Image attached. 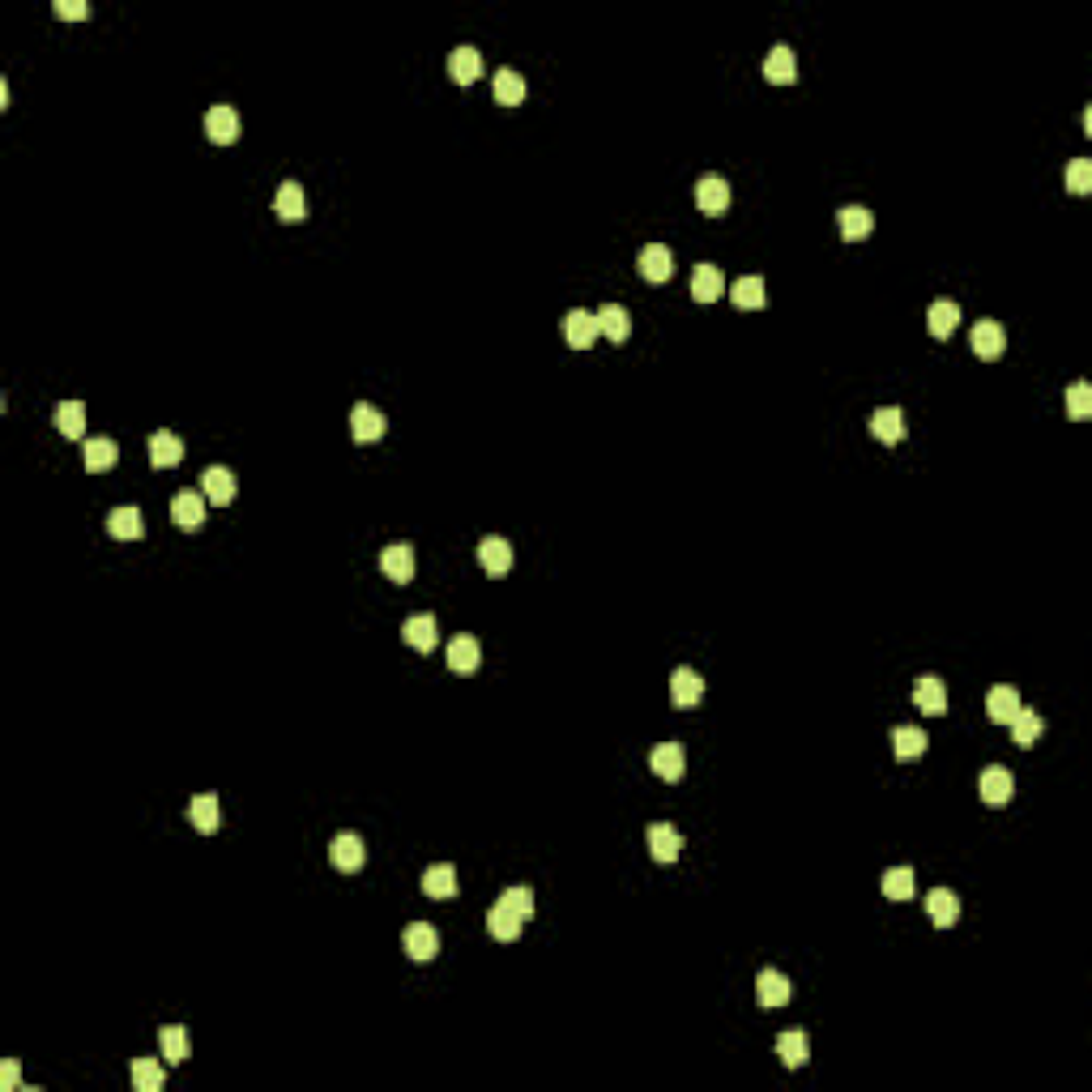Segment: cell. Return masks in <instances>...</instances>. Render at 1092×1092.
I'll use <instances>...</instances> for the list:
<instances>
[{
  "instance_id": "obj_9",
  "label": "cell",
  "mask_w": 1092,
  "mask_h": 1092,
  "mask_svg": "<svg viewBox=\"0 0 1092 1092\" xmlns=\"http://www.w3.org/2000/svg\"><path fill=\"white\" fill-rule=\"evenodd\" d=\"M1003 351H1007V334H1003L999 320L973 324V354H977V359H999Z\"/></svg>"
},
{
  "instance_id": "obj_30",
  "label": "cell",
  "mask_w": 1092,
  "mask_h": 1092,
  "mask_svg": "<svg viewBox=\"0 0 1092 1092\" xmlns=\"http://www.w3.org/2000/svg\"><path fill=\"white\" fill-rule=\"evenodd\" d=\"M423 892L431 900H453L457 897V870L448 866V862H440V866H427L423 875Z\"/></svg>"
},
{
  "instance_id": "obj_37",
  "label": "cell",
  "mask_w": 1092,
  "mask_h": 1092,
  "mask_svg": "<svg viewBox=\"0 0 1092 1092\" xmlns=\"http://www.w3.org/2000/svg\"><path fill=\"white\" fill-rule=\"evenodd\" d=\"M188 819H193V828L196 833H218V798L213 794H196L193 798V806H188Z\"/></svg>"
},
{
  "instance_id": "obj_5",
  "label": "cell",
  "mask_w": 1092,
  "mask_h": 1092,
  "mask_svg": "<svg viewBox=\"0 0 1092 1092\" xmlns=\"http://www.w3.org/2000/svg\"><path fill=\"white\" fill-rule=\"evenodd\" d=\"M636 269H640V278L645 282H666L670 273H675V257H670V248L666 243H648L645 252H640V260H636Z\"/></svg>"
},
{
  "instance_id": "obj_46",
  "label": "cell",
  "mask_w": 1092,
  "mask_h": 1092,
  "mask_svg": "<svg viewBox=\"0 0 1092 1092\" xmlns=\"http://www.w3.org/2000/svg\"><path fill=\"white\" fill-rule=\"evenodd\" d=\"M133 1088H137V1092H158V1088H163V1067H158L154 1058H137V1063H133Z\"/></svg>"
},
{
  "instance_id": "obj_7",
  "label": "cell",
  "mask_w": 1092,
  "mask_h": 1092,
  "mask_svg": "<svg viewBox=\"0 0 1092 1092\" xmlns=\"http://www.w3.org/2000/svg\"><path fill=\"white\" fill-rule=\"evenodd\" d=\"M205 495L201 491H179L176 500H171V521H176L179 529H201L205 525Z\"/></svg>"
},
{
  "instance_id": "obj_15",
  "label": "cell",
  "mask_w": 1092,
  "mask_h": 1092,
  "mask_svg": "<svg viewBox=\"0 0 1092 1092\" xmlns=\"http://www.w3.org/2000/svg\"><path fill=\"white\" fill-rule=\"evenodd\" d=\"M184 461V440L176 431H154L149 435V465L158 470H171V465Z\"/></svg>"
},
{
  "instance_id": "obj_2",
  "label": "cell",
  "mask_w": 1092,
  "mask_h": 1092,
  "mask_svg": "<svg viewBox=\"0 0 1092 1092\" xmlns=\"http://www.w3.org/2000/svg\"><path fill=\"white\" fill-rule=\"evenodd\" d=\"M401 952H406L414 964H427L435 952H440V935H435V926H427V922H410V926H406V935H401Z\"/></svg>"
},
{
  "instance_id": "obj_47",
  "label": "cell",
  "mask_w": 1092,
  "mask_h": 1092,
  "mask_svg": "<svg viewBox=\"0 0 1092 1092\" xmlns=\"http://www.w3.org/2000/svg\"><path fill=\"white\" fill-rule=\"evenodd\" d=\"M1067 414H1071L1075 423H1084V418H1092V389H1088V384H1084V380H1080V384H1071V389H1067Z\"/></svg>"
},
{
  "instance_id": "obj_33",
  "label": "cell",
  "mask_w": 1092,
  "mask_h": 1092,
  "mask_svg": "<svg viewBox=\"0 0 1092 1092\" xmlns=\"http://www.w3.org/2000/svg\"><path fill=\"white\" fill-rule=\"evenodd\" d=\"M116 461H120V445H116V440H107V435H99V440H86V470H90V474L112 470Z\"/></svg>"
},
{
  "instance_id": "obj_3",
  "label": "cell",
  "mask_w": 1092,
  "mask_h": 1092,
  "mask_svg": "<svg viewBox=\"0 0 1092 1092\" xmlns=\"http://www.w3.org/2000/svg\"><path fill=\"white\" fill-rule=\"evenodd\" d=\"M205 137H210L213 146H231V141H240V112L226 107V102L210 107V112H205Z\"/></svg>"
},
{
  "instance_id": "obj_26",
  "label": "cell",
  "mask_w": 1092,
  "mask_h": 1092,
  "mask_svg": "<svg viewBox=\"0 0 1092 1092\" xmlns=\"http://www.w3.org/2000/svg\"><path fill=\"white\" fill-rule=\"evenodd\" d=\"M329 862H334L337 870H346V875H351V870H359L363 866V841L354 833L334 836V841H329Z\"/></svg>"
},
{
  "instance_id": "obj_1",
  "label": "cell",
  "mask_w": 1092,
  "mask_h": 1092,
  "mask_svg": "<svg viewBox=\"0 0 1092 1092\" xmlns=\"http://www.w3.org/2000/svg\"><path fill=\"white\" fill-rule=\"evenodd\" d=\"M384 431H389V418H384V410L371 406V401H359V406L351 410V435L359 445H376Z\"/></svg>"
},
{
  "instance_id": "obj_12",
  "label": "cell",
  "mask_w": 1092,
  "mask_h": 1092,
  "mask_svg": "<svg viewBox=\"0 0 1092 1092\" xmlns=\"http://www.w3.org/2000/svg\"><path fill=\"white\" fill-rule=\"evenodd\" d=\"M695 205H700L709 218H722V213L730 210V184L717 179V176L700 179V184H695Z\"/></svg>"
},
{
  "instance_id": "obj_40",
  "label": "cell",
  "mask_w": 1092,
  "mask_h": 1092,
  "mask_svg": "<svg viewBox=\"0 0 1092 1092\" xmlns=\"http://www.w3.org/2000/svg\"><path fill=\"white\" fill-rule=\"evenodd\" d=\"M158 1050H163V1058H167L171 1067L188 1063V1033L179 1024H167L163 1033H158Z\"/></svg>"
},
{
  "instance_id": "obj_49",
  "label": "cell",
  "mask_w": 1092,
  "mask_h": 1092,
  "mask_svg": "<svg viewBox=\"0 0 1092 1092\" xmlns=\"http://www.w3.org/2000/svg\"><path fill=\"white\" fill-rule=\"evenodd\" d=\"M52 9H56V18H69V22L90 18V5H86V0H56Z\"/></svg>"
},
{
  "instance_id": "obj_10",
  "label": "cell",
  "mask_w": 1092,
  "mask_h": 1092,
  "mask_svg": "<svg viewBox=\"0 0 1092 1092\" xmlns=\"http://www.w3.org/2000/svg\"><path fill=\"white\" fill-rule=\"evenodd\" d=\"M981 803L986 806H1003V803H1011V789H1016V781H1011V772L1003 769V764H991V769L981 772Z\"/></svg>"
},
{
  "instance_id": "obj_31",
  "label": "cell",
  "mask_w": 1092,
  "mask_h": 1092,
  "mask_svg": "<svg viewBox=\"0 0 1092 1092\" xmlns=\"http://www.w3.org/2000/svg\"><path fill=\"white\" fill-rule=\"evenodd\" d=\"M448 73H453V82L470 86L482 77V52L478 47H457L453 56H448Z\"/></svg>"
},
{
  "instance_id": "obj_45",
  "label": "cell",
  "mask_w": 1092,
  "mask_h": 1092,
  "mask_svg": "<svg viewBox=\"0 0 1092 1092\" xmlns=\"http://www.w3.org/2000/svg\"><path fill=\"white\" fill-rule=\"evenodd\" d=\"M500 905L508 909V913H517L521 922H525V917H534V892H529L525 883H512V888H504Z\"/></svg>"
},
{
  "instance_id": "obj_34",
  "label": "cell",
  "mask_w": 1092,
  "mask_h": 1092,
  "mask_svg": "<svg viewBox=\"0 0 1092 1092\" xmlns=\"http://www.w3.org/2000/svg\"><path fill=\"white\" fill-rule=\"evenodd\" d=\"M107 534L124 538V542H137V538L146 534V521H141L137 508H129V504H124V508H116L112 517H107Z\"/></svg>"
},
{
  "instance_id": "obj_21",
  "label": "cell",
  "mask_w": 1092,
  "mask_h": 1092,
  "mask_svg": "<svg viewBox=\"0 0 1092 1092\" xmlns=\"http://www.w3.org/2000/svg\"><path fill=\"white\" fill-rule=\"evenodd\" d=\"M913 704L922 709V713H930V717H939L947 709V687H944V679H935V675H922L913 683Z\"/></svg>"
},
{
  "instance_id": "obj_28",
  "label": "cell",
  "mask_w": 1092,
  "mask_h": 1092,
  "mask_svg": "<svg viewBox=\"0 0 1092 1092\" xmlns=\"http://www.w3.org/2000/svg\"><path fill=\"white\" fill-rule=\"evenodd\" d=\"M598 329H602V337L606 342H628L632 337V316H628V307H619V304H606L602 312H598Z\"/></svg>"
},
{
  "instance_id": "obj_41",
  "label": "cell",
  "mask_w": 1092,
  "mask_h": 1092,
  "mask_svg": "<svg viewBox=\"0 0 1092 1092\" xmlns=\"http://www.w3.org/2000/svg\"><path fill=\"white\" fill-rule=\"evenodd\" d=\"M56 427H60V435H69V440H82V435H86V406H82V401H60V406H56Z\"/></svg>"
},
{
  "instance_id": "obj_14",
  "label": "cell",
  "mask_w": 1092,
  "mask_h": 1092,
  "mask_svg": "<svg viewBox=\"0 0 1092 1092\" xmlns=\"http://www.w3.org/2000/svg\"><path fill=\"white\" fill-rule=\"evenodd\" d=\"M564 337H568V346H576V351H589V346L602 337V329H598V316H589V312H568L564 316Z\"/></svg>"
},
{
  "instance_id": "obj_22",
  "label": "cell",
  "mask_w": 1092,
  "mask_h": 1092,
  "mask_svg": "<svg viewBox=\"0 0 1092 1092\" xmlns=\"http://www.w3.org/2000/svg\"><path fill=\"white\" fill-rule=\"evenodd\" d=\"M435 636H440V632H435V619H431V615H410V619L401 623V640H406V645L414 648V653H431V648H435Z\"/></svg>"
},
{
  "instance_id": "obj_8",
  "label": "cell",
  "mask_w": 1092,
  "mask_h": 1092,
  "mask_svg": "<svg viewBox=\"0 0 1092 1092\" xmlns=\"http://www.w3.org/2000/svg\"><path fill=\"white\" fill-rule=\"evenodd\" d=\"M478 564H482V572H491V576L512 572V542H504L500 534L482 538V542H478Z\"/></svg>"
},
{
  "instance_id": "obj_17",
  "label": "cell",
  "mask_w": 1092,
  "mask_h": 1092,
  "mask_svg": "<svg viewBox=\"0 0 1092 1092\" xmlns=\"http://www.w3.org/2000/svg\"><path fill=\"white\" fill-rule=\"evenodd\" d=\"M478 662H482V648H478V640L474 636H453L448 640V670L453 675H474L478 670Z\"/></svg>"
},
{
  "instance_id": "obj_43",
  "label": "cell",
  "mask_w": 1092,
  "mask_h": 1092,
  "mask_svg": "<svg viewBox=\"0 0 1092 1092\" xmlns=\"http://www.w3.org/2000/svg\"><path fill=\"white\" fill-rule=\"evenodd\" d=\"M1011 739H1016V747H1033V742L1041 739V717H1037V709H1020V713L1011 717Z\"/></svg>"
},
{
  "instance_id": "obj_24",
  "label": "cell",
  "mask_w": 1092,
  "mask_h": 1092,
  "mask_svg": "<svg viewBox=\"0 0 1092 1092\" xmlns=\"http://www.w3.org/2000/svg\"><path fill=\"white\" fill-rule=\"evenodd\" d=\"M926 913H930V922H935L939 930H947V926L960 922V900H956V892L935 888L930 897H926Z\"/></svg>"
},
{
  "instance_id": "obj_32",
  "label": "cell",
  "mask_w": 1092,
  "mask_h": 1092,
  "mask_svg": "<svg viewBox=\"0 0 1092 1092\" xmlns=\"http://www.w3.org/2000/svg\"><path fill=\"white\" fill-rule=\"evenodd\" d=\"M926 324H930V337H952L956 334V324H960V307L952 304V299H935L930 304V316H926Z\"/></svg>"
},
{
  "instance_id": "obj_4",
  "label": "cell",
  "mask_w": 1092,
  "mask_h": 1092,
  "mask_svg": "<svg viewBox=\"0 0 1092 1092\" xmlns=\"http://www.w3.org/2000/svg\"><path fill=\"white\" fill-rule=\"evenodd\" d=\"M380 572L389 576L393 585H410V581H414V546H410V542L384 546V555H380Z\"/></svg>"
},
{
  "instance_id": "obj_18",
  "label": "cell",
  "mask_w": 1092,
  "mask_h": 1092,
  "mask_svg": "<svg viewBox=\"0 0 1092 1092\" xmlns=\"http://www.w3.org/2000/svg\"><path fill=\"white\" fill-rule=\"evenodd\" d=\"M836 223H841L845 240L858 243V240H866V235L875 231V213H870L866 205H841V210H836Z\"/></svg>"
},
{
  "instance_id": "obj_23",
  "label": "cell",
  "mask_w": 1092,
  "mask_h": 1092,
  "mask_svg": "<svg viewBox=\"0 0 1092 1092\" xmlns=\"http://www.w3.org/2000/svg\"><path fill=\"white\" fill-rule=\"evenodd\" d=\"M648 853H653V862L666 866V862H675L679 853H683V836H679L670 824H653V828H648Z\"/></svg>"
},
{
  "instance_id": "obj_42",
  "label": "cell",
  "mask_w": 1092,
  "mask_h": 1092,
  "mask_svg": "<svg viewBox=\"0 0 1092 1092\" xmlns=\"http://www.w3.org/2000/svg\"><path fill=\"white\" fill-rule=\"evenodd\" d=\"M521 926H525V922H521L517 913H508L504 905H495V909L487 913V930H491L495 939H500V944H512V939L521 935Z\"/></svg>"
},
{
  "instance_id": "obj_48",
  "label": "cell",
  "mask_w": 1092,
  "mask_h": 1092,
  "mask_svg": "<svg viewBox=\"0 0 1092 1092\" xmlns=\"http://www.w3.org/2000/svg\"><path fill=\"white\" fill-rule=\"evenodd\" d=\"M1067 193H1075V196L1092 193V163L1088 158H1071V167H1067Z\"/></svg>"
},
{
  "instance_id": "obj_38",
  "label": "cell",
  "mask_w": 1092,
  "mask_h": 1092,
  "mask_svg": "<svg viewBox=\"0 0 1092 1092\" xmlns=\"http://www.w3.org/2000/svg\"><path fill=\"white\" fill-rule=\"evenodd\" d=\"M730 299H734V307H742V312H759L764 307V278H739L730 287Z\"/></svg>"
},
{
  "instance_id": "obj_11",
  "label": "cell",
  "mask_w": 1092,
  "mask_h": 1092,
  "mask_svg": "<svg viewBox=\"0 0 1092 1092\" xmlns=\"http://www.w3.org/2000/svg\"><path fill=\"white\" fill-rule=\"evenodd\" d=\"M648 769L658 772L662 781H679V777H683V769H687L683 747H679V742H662V747H653V751H648Z\"/></svg>"
},
{
  "instance_id": "obj_44",
  "label": "cell",
  "mask_w": 1092,
  "mask_h": 1092,
  "mask_svg": "<svg viewBox=\"0 0 1092 1092\" xmlns=\"http://www.w3.org/2000/svg\"><path fill=\"white\" fill-rule=\"evenodd\" d=\"M883 897H888V900H909V897H913V870H909V866L883 870Z\"/></svg>"
},
{
  "instance_id": "obj_36",
  "label": "cell",
  "mask_w": 1092,
  "mask_h": 1092,
  "mask_svg": "<svg viewBox=\"0 0 1092 1092\" xmlns=\"http://www.w3.org/2000/svg\"><path fill=\"white\" fill-rule=\"evenodd\" d=\"M777 1054H781V1063H786L789 1071H798V1067L811 1058V1041H806V1033H781L777 1037Z\"/></svg>"
},
{
  "instance_id": "obj_29",
  "label": "cell",
  "mask_w": 1092,
  "mask_h": 1092,
  "mask_svg": "<svg viewBox=\"0 0 1092 1092\" xmlns=\"http://www.w3.org/2000/svg\"><path fill=\"white\" fill-rule=\"evenodd\" d=\"M1020 709H1024V704H1020L1016 687H994V692L986 695V713H991L994 725H1011V717H1016Z\"/></svg>"
},
{
  "instance_id": "obj_39",
  "label": "cell",
  "mask_w": 1092,
  "mask_h": 1092,
  "mask_svg": "<svg viewBox=\"0 0 1092 1092\" xmlns=\"http://www.w3.org/2000/svg\"><path fill=\"white\" fill-rule=\"evenodd\" d=\"M495 102H504V107L525 102V77H521L517 69H500V73H495Z\"/></svg>"
},
{
  "instance_id": "obj_50",
  "label": "cell",
  "mask_w": 1092,
  "mask_h": 1092,
  "mask_svg": "<svg viewBox=\"0 0 1092 1092\" xmlns=\"http://www.w3.org/2000/svg\"><path fill=\"white\" fill-rule=\"evenodd\" d=\"M18 1075H22L18 1058H9V1063L0 1067V1092H18Z\"/></svg>"
},
{
  "instance_id": "obj_20",
  "label": "cell",
  "mask_w": 1092,
  "mask_h": 1092,
  "mask_svg": "<svg viewBox=\"0 0 1092 1092\" xmlns=\"http://www.w3.org/2000/svg\"><path fill=\"white\" fill-rule=\"evenodd\" d=\"M201 495L210 504H218V508H223V504H231L235 500V478H231V470H226V465H210V470L201 474Z\"/></svg>"
},
{
  "instance_id": "obj_35",
  "label": "cell",
  "mask_w": 1092,
  "mask_h": 1092,
  "mask_svg": "<svg viewBox=\"0 0 1092 1092\" xmlns=\"http://www.w3.org/2000/svg\"><path fill=\"white\" fill-rule=\"evenodd\" d=\"M926 747H930V739H926L917 725H897V734H892V751H897V759H917L926 756Z\"/></svg>"
},
{
  "instance_id": "obj_16",
  "label": "cell",
  "mask_w": 1092,
  "mask_h": 1092,
  "mask_svg": "<svg viewBox=\"0 0 1092 1092\" xmlns=\"http://www.w3.org/2000/svg\"><path fill=\"white\" fill-rule=\"evenodd\" d=\"M700 700H704L700 675L687 670V666H679L675 675H670V704H675V709H692V704H700Z\"/></svg>"
},
{
  "instance_id": "obj_13",
  "label": "cell",
  "mask_w": 1092,
  "mask_h": 1092,
  "mask_svg": "<svg viewBox=\"0 0 1092 1092\" xmlns=\"http://www.w3.org/2000/svg\"><path fill=\"white\" fill-rule=\"evenodd\" d=\"M725 295V278L717 265H695L692 269V299L695 304H717Z\"/></svg>"
},
{
  "instance_id": "obj_19",
  "label": "cell",
  "mask_w": 1092,
  "mask_h": 1092,
  "mask_svg": "<svg viewBox=\"0 0 1092 1092\" xmlns=\"http://www.w3.org/2000/svg\"><path fill=\"white\" fill-rule=\"evenodd\" d=\"M870 431H875L880 445H900V440H905V414H900V406L875 410V414H870Z\"/></svg>"
},
{
  "instance_id": "obj_27",
  "label": "cell",
  "mask_w": 1092,
  "mask_h": 1092,
  "mask_svg": "<svg viewBox=\"0 0 1092 1092\" xmlns=\"http://www.w3.org/2000/svg\"><path fill=\"white\" fill-rule=\"evenodd\" d=\"M764 77H769L772 86H789V82H798V56L789 52L786 43L772 47V52H769V60H764Z\"/></svg>"
},
{
  "instance_id": "obj_6",
  "label": "cell",
  "mask_w": 1092,
  "mask_h": 1092,
  "mask_svg": "<svg viewBox=\"0 0 1092 1092\" xmlns=\"http://www.w3.org/2000/svg\"><path fill=\"white\" fill-rule=\"evenodd\" d=\"M789 994H794V986H789L786 973L764 969V973L756 977V999H759V1007H786Z\"/></svg>"
},
{
  "instance_id": "obj_25",
  "label": "cell",
  "mask_w": 1092,
  "mask_h": 1092,
  "mask_svg": "<svg viewBox=\"0 0 1092 1092\" xmlns=\"http://www.w3.org/2000/svg\"><path fill=\"white\" fill-rule=\"evenodd\" d=\"M273 213H278L282 223H299V218H307V196H304V188H299L295 179H287V184L278 188V196H273Z\"/></svg>"
}]
</instances>
